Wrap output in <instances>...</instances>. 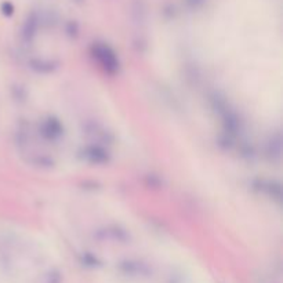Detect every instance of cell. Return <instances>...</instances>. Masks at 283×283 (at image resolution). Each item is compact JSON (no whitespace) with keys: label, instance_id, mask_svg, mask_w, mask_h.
Returning <instances> with one entry per match:
<instances>
[{"label":"cell","instance_id":"obj_1","mask_svg":"<svg viewBox=\"0 0 283 283\" xmlns=\"http://www.w3.org/2000/svg\"><path fill=\"white\" fill-rule=\"evenodd\" d=\"M3 12L6 13V14L12 12V5L10 3H3Z\"/></svg>","mask_w":283,"mask_h":283}]
</instances>
